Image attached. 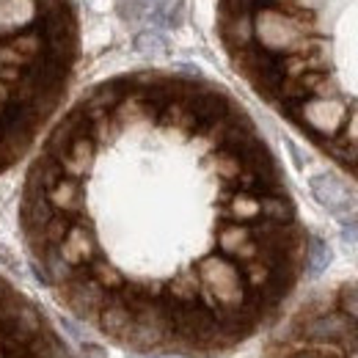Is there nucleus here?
Segmentation results:
<instances>
[{
	"label": "nucleus",
	"instance_id": "obj_1",
	"mask_svg": "<svg viewBox=\"0 0 358 358\" xmlns=\"http://www.w3.org/2000/svg\"><path fill=\"white\" fill-rule=\"evenodd\" d=\"M20 229L52 295L105 339L215 358L278 320L309 234L275 152L218 83L166 69L102 80L47 133Z\"/></svg>",
	"mask_w": 358,
	"mask_h": 358
},
{
	"label": "nucleus",
	"instance_id": "obj_2",
	"mask_svg": "<svg viewBox=\"0 0 358 358\" xmlns=\"http://www.w3.org/2000/svg\"><path fill=\"white\" fill-rule=\"evenodd\" d=\"M234 72L358 179V0H218Z\"/></svg>",
	"mask_w": 358,
	"mask_h": 358
},
{
	"label": "nucleus",
	"instance_id": "obj_3",
	"mask_svg": "<svg viewBox=\"0 0 358 358\" xmlns=\"http://www.w3.org/2000/svg\"><path fill=\"white\" fill-rule=\"evenodd\" d=\"M78 58V0H0V174L45 133Z\"/></svg>",
	"mask_w": 358,
	"mask_h": 358
},
{
	"label": "nucleus",
	"instance_id": "obj_4",
	"mask_svg": "<svg viewBox=\"0 0 358 358\" xmlns=\"http://www.w3.org/2000/svg\"><path fill=\"white\" fill-rule=\"evenodd\" d=\"M262 358H358V284H336L301 303Z\"/></svg>",
	"mask_w": 358,
	"mask_h": 358
},
{
	"label": "nucleus",
	"instance_id": "obj_5",
	"mask_svg": "<svg viewBox=\"0 0 358 358\" xmlns=\"http://www.w3.org/2000/svg\"><path fill=\"white\" fill-rule=\"evenodd\" d=\"M312 193L317 196V201L322 207H328L339 221H348L353 215V204H350V196L345 193V187L328 174H320L312 177Z\"/></svg>",
	"mask_w": 358,
	"mask_h": 358
},
{
	"label": "nucleus",
	"instance_id": "obj_6",
	"mask_svg": "<svg viewBox=\"0 0 358 358\" xmlns=\"http://www.w3.org/2000/svg\"><path fill=\"white\" fill-rule=\"evenodd\" d=\"M328 262H331V251H328V245H325L322 240H309V262H306V270L317 275Z\"/></svg>",
	"mask_w": 358,
	"mask_h": 358
},
{
	"label": "nucleus",
	"instance_id": "obj_7",
	"mask_svg": "<svg viewBox=\"0 0 358 358\" xmlns=\"http://www.w3.org/2000/svg\"><path fill=\"white\" fill-rule=\"evenodd\" d=\"M83 353H86L89 358H108L99 348H96V345H86V350H83Z\"/></svg>",
	"mask_w": 358,
	"mask_h": 358
}]
</instances>
